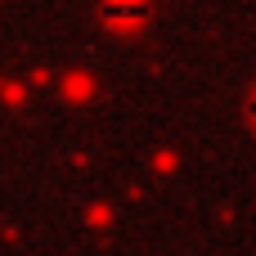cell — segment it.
I'll return each instance as SVG.
<instances>
[{"label":"cell","mask_w":256,"mask_h":256,"mask_svg":"<svg viewBox=\"0 0 256 256\" xmlns=\"http://www.w3.org/2000/svg\"><path fill=\"white\" fill-rule=\"evenodd\" d=\"M252 117H256V99H252Z\"/></svg>","instance_id":"cell-1"}]
</instances>
